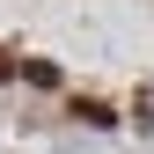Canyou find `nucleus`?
Instances as JSON below:
<instances>
[{
    "instance_id": "f257e3e1",
    "label": "nucleus",
    "mask_w": 154,
    "mask_h": 154,
    "mask_svg": "<svg viewBox=\"0 0 154 154\" xmlns=\"http://www.w3.org/2000/svg\"><path fill=\"white\" fill-rule=\"evenodd\" d=\"M66 118H81V125H95V132H103V125H118V110H110L103 95H73V103H66Z\"/></svg>"
},
{
    "instance_id": "f03ea898",
    "label": "nucleus",
    "mask_w": 154,
    "mask_h": 154,
    "mask_svg": "<svg viewBox=\"0 0 154 154\" xmlns=\"http://www.w3.org/2000/svg\"><path fill=\"white\" fill-rule=\"evenodd\" d=\"M22 73H29L37 88H59V66H51V59H22Z\"/></svg>"
},
{
    "instance_id": "7ed1b4c3",
    "label": "nucleus",
    "mask_w": 154,
    "mask_h": 154,
    "mask_svg": "<svg viewBox=\"0 0 154 154\" xmlns=\"http://www.w3.org/2000/svg\"><path fill=\"white\" fill-rule=\"evenodd\" d=\"M132 125H154V88H140V103H132Z\"/></svg>"
},
{
    "instance_id": "20e7f679",
    "label": "nucleus",
    "mask_w": 154,
    "mask_h": 154,
    "mask_svg": "<svg viewBox=\"0 0 154 154\" xmlns=\"http://www.w3.org/2000/svg\"><path fill=\"white\" fill-rule=\"evenodd\" d=\"M0 81H15V51H0Z\"/></svg>"
}]
</instances>
